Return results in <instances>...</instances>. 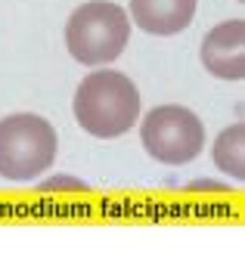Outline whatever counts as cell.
Here are the masks:
<instances>
[{
	"label": "cell",
	"mask_w": 245,
	"mask_h": 254,
	"mask_svg": "<svg viewBox=\"0 0 245 254\" xmlns=\"http://www.w3.org/2000/svg\"><path fill=\"white\" fill-rule=\"evenodd\" d=\"M75 121L96 139L124 136L140 121V90L121 71L93 68L75 93Z\"/></svg>",
	"instance_id": "6da1fadb"
},
{
	"label": "cell",
	"mask_w": 245,
	"mask_h": 254,
	"mask_svg": "<svg viewBox=\"0 0 245 254\" xmlns=\"http://www.w3.org/2000/svg\"><path fill=\"white\" fill-rule=\"evenodd\" d=\"M131 44V16L112 0H87L66 22V47L87 68L115 62Z\"/></svg>",
	"instance_id": "7a4b0ae2"
},
{
	"label": "cell",
	"mask_w": 245,
	"mask_h": 254,
	"mask_svg": "<svg viewBox=\"0 0 245 254\" xmlns=\"http://www.w3.org/2000/svg\"><path fill=\"white\" fill-rule=\"evenodd\" d=\"M56 127L41 115H9L0 121V177L28 183L47 174L56 161Z\"/></svg>",
	"instance_id": "3957f363"
},
{
	"label": "cell",
	"mask_w": 245,
	"mask_h": 254,
	"mask_svg": "<svg viewBox=\"0 0 245 254\" xmlns=\"http://www.w3.org/2000/svg\"><path fill=\"white\" fill-rule=\"evenodd\" d=\"M140 143L159 164L183 168L205 149V124L186 106H156L140 121Z\"/></svg>",
	"instance_id": "277c9868"
},
{
	"label": "cell",
	"mask_w": 245,
	"mask_h": 254,
	"mask_svg": "<svg viewBox=\"0 0 245 254\" xmlns=\"http://www.w3.org/2000/svg\"><path fill=\"white\" fill-rule=\"evenodd\" d=\"M202 65L221 81H242L245 78V22L227 19L205 34L202 41Z\"/></svg>",
	"instance_id": "5b68a950"
},
{
	"label": "cell",
	"mask_w": 245,
	"mask_h": 254,
	"mask_svg": "<svg viewBox=\"0 0 245 254\" xmlns=\"http://www.w3.org/2000/svg\"><path fill=\"white\" fill-rule=\"evenodd\" d=\"M137 28L156 37H171L189 28L196 16V0H131V12Z\"/></svg>",
	"instance_id": "8992f818"
},
{
	"label": "cell",
	"mask_w": 245,
	"mask_h": 254,
	"mask_svg": "<svg viewBox=\"0 0 245 254\" xmlns=\"http://www.w3.org/2000/svg\"><path fill=\"white\" fill-rule=\"evenodd\" d=\"M211 158L217 164V171H224L227 177H233L236 183H245V124L236 121L211 146Z\"/></svg>",
	"instance_id": "52a82bcc"
},
{
	"label": "cell",
	"mask_w": 245,
	"mask_h": 254,
	"mask_svg": "<svg viewBox=\"0 0 245 254\" xmlns=\"http://www.w3.org/2000/svg\"><path fill=\"white\" fill-rule=\"evenodd\" d=\"M53 189H75V192H84L87 183L75 180V177H53V180H44L41 183V192H53Z\"/></svg>",
	"instance_id": "ba28073f"
},
{
	"label": "cell",
	"mask_w": 245,
	"mask_h": 254,
	"mask_svg": "<svg viewBox=\"0 0 245 254\" xmlns=\"http://www.w3.org/2000/svg\"><path fill=\"white\" fill-rule=\"evenodd\" d=\"M189 189H217V192H224V186H217V183H211V180H196Z\"/></svg>",
	"instance_id": "9c48e42d"
}]
</instances>
